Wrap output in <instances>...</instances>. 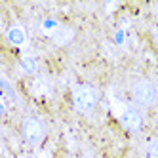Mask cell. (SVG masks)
Listing matches in <instances>:
<instances>
[{"instance_id":"6da1fadb","label":"cell","mask_w":158,"mask_h":158,"mask_svg":"<svg viewBox=\"0 0 158 158\" xmlns=\"http://www.w3.org/2000/svg\"><path fill=\"white\" fill-rule=\"evenodd\" d=\"M73 105L76 107L78 112H84V114H89L99 103V89L95 86L89 84H76L73 86Z\"/></svg>"},{"instance_id":"7a4b0ae2","label":"cell","mask_w":158,"mask_h":158,"mask_svg":"<svg viewBox=\"0 0 158 158\" xmlns=\"http://www.w3.org/2000/svg\"><path fill=\"white\" fill-rule=\"evenodd\" d=\"M131 99L135 105L139 107H151L158 99V88L154 82L147 80V78H139L131 84Z\"/></svg>"},{"instance_id":"3957f363","label":"cell","mask_w":158,"mask_h":158,"mask_svg":"<svg viewBox=\"0 0 158 158\" xmlns=\"http://www.w3.org/2000/svg\"><path fill=\"white\" fill-rule=\"evenodd\" d=\"M23 137L31 147H38L46 137V126L36 116H29L23 122Z\"/></svg>"},{"instance_id":"277c9868","label":"cell","mask_w":158,"mask_h":158,"mask_svg":"<svg viewBox=\"0 0 158 158\" xmlns=\"http://www.w3.org/2000/svg\"><path fill=\"white\" fill-rule=\"evenodd\" d=\"M118 118L122 122V126L130 130V131H139L143 128V112L137 107H131V105H122L120 112H118Z\"/></svg>"},{"instance_id":"5b68a950","label":"cell","mask_w":158,"mask_h":158,"mask_svg":"<svg viewBox=\"0 0 158 158\" xmlns=\"http://www.w3.org/2000/svg\"><path fill=\"white\" fill-rule=\"evenodd\" d=\"M6 36H8V40L12 42L14 46H23V44L27 42V31L21 25H12L6 31Z\"/></svg>"},{"instance_id":"8992f818","label":"cell","mask_w":158,"mask_h":158,"mask_svg":"<svg viewBox=\"0 0 158 158\" xmlns=\"http://www.w3.org/2000/svg\"><path fill=\"white\" fill-rule=\"evenodd\" d=\"M21 67H23V71L29 73V74H35L38 71V61L35 57H31V55H27V57H23V61H21Z\"/></svg>"},{"instance_id":"52a82bcc","label":"cell","mask_w":158,"mask_h":158,"mask_svg":"<svg viewBox=\"0 0 158 158\" xmlns=\"http://www.w3.org/2000/svg\"><path fill=\"white\" fill-rule=\"evenodd\" d=\"M147 158H158V139H152L147 145Z\"/></svg>"},{"instance_id":"ba28073f","label":"cell","mask_w":158,"mask_h":158,"mask_svg":"<svg viewBox=\"0 0 158 158\" xmlns=\"http://www.w3.org/2000/svg\"><path fill=\"white\" fill-rule=\"evenodd\" d=\"M152 38H154V42L158 44V27H154V29H152Z\"/></svg>"}]
</instances>
